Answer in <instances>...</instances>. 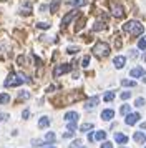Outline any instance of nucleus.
I'll return each mask as SVG.
<instances>
[{"instance_id": "1", "label": "nucleus", "mask_w": 146, "mask_h": 148, "mask_svg": "<svg viewBox=\"0 0 146 148\" xmlns=\"http://www.w3.org/2000/svg\"><path fill=\"white\" fill-rule=\"evenodd\" d=\"M22 83H30V78L25 77V75H22V73H10L8 77H7V80L3 82V85H5L7 88L18 87V85H22Z\"/></svg>"}, {"instance_id": "2", "label": "nucleus", "mask_w": 146, "mask_h": 148, "mask_svg": "<svg viewBox=\"0 0 146 148\" xmlns=\"http://www.w3.org/2000/svg\"><path fill=\"white\" fill-rule=\"evenodd\" d=\"M123 32L133 35V37H136V35H141L143 32H145V27L136 20H130V22H126L125 25H123Z\"/></svg>"}, {"instance_id": "3", "label": "nucleus", "mask_w": 146, "mask_h": 148, "mask_svg": "<svg viewBox=\"0 0 146 148\" xmlns=\"http://www.w3.org/2000/svg\"><path fill=\"white\" fill-rule=\"evenodd\" d=\"M91 52H93V55H96L98 58H105V57L110 55L111 48H110V45H108L106 42H96V43L93 45Z\"/></svg>"}, {"instance_id": "4", "label": "nucleus", "mask_w": 146, "mask_h": 148, "mask_svg": "<svg viewBox=\"0 0 146 148\" xmlns=\"http://www.w3.org/2000/svg\"><path fill=\"white\" fill-rule=\"evenodd\" d=\"M110 10H111L113 17H116V18H123L125 17V8L121 3H116V2H110Z\"/></svg>"}, {"instance_id": "5", "label": "nucleus", "mask_w": 146, "mask_h": 148, "mask_svg": "<svg viewBox=\"0 0 146 148\" xmlns=\"http://www.w3.org/2000/svg\"><path fill=\"white\" fill-rule=\"evenodd\" d=\"M70 70H72V65H68V63H61V65H58V67H55V70H53V77L58 78V77H61L63 73H68Z\"/></svg>"}, {"instance_id": "6", "label": "nucleus", "mask_w": 146, "mask_h": 148, "mask_svg": "<svg viewBox=\"0 0 146 148\" xmlns=\"http://www.w3.org/2000/svg\"><path fill=\"white\" fill-rule=\"evenodd\" d=\"M75 17H78V10H72V12H68V14H66L63 18H61V25H60V27H61V28H66V27H68V23H70V22H72Z\"/></svg>"}, {"instance_id": "7", "label": "nucleus", "mask_w": 146, "mask_h": 148, "mask_svg": "<svg viewBox=\"0 0 146 148\" xmlns=\"http://www.w3.org/2000/svg\"><path fill=\"white\" fill-rule=\"evenodd\" d=\"M139 118H141V115L139 113H126V118H125V123L126 125H134V123H138Z\"/></svg>"}, {"instance_id": "8", "label": "nucleus", "mask_w": 146, "mask_h": 148, "mask_svg": "<svg viewBox=\"0 0 146 148\" xmlns=\"http://www.w3.org/2000/svg\"><path fill=\"white\" fill-rule=\"evenodd\" d=\"M98 103H100V97L95 95V97H91V98H88V100L85 101V108H86V110H93Z\"/></svg>"}, {"instance_id": "9", "label": "nucleus", "mask_w": 146, "mask_h": 148, "mask_svg": "<svg viewBox=\"0 0 146 148\" xmlns=\"http://www.w3.org/2000/svg\"><path fill=\"white\" fill-rule=\"evenodd\" d=\"M130 75H131L133 78H141V77H145V68L143 67H134L130 70Z\"/></svg>"}, {"instance_id": "10", "label": "nucleus", "mask_w": 146, "mask_h": 148, "mask_svg": "<svg viewBox=\"0 0 146 148\" xmlns=\"http://www.w3.org/2000/svg\"><path fill=\"white\" fill-rule=\"evenodd\" d=\"M20 14L22 15H30L32 14V3H30L28 0H25V2L20 5Z\"/></svg>"}, {"instance_id": "11", "label": "nucleus", "mask_w": 146, "mask_h": 148, "mask_svg": "<svg viewBox=\"0 0 146 148\" xmlns=\"http://www.w3.org/2000/svg\"><path fill=\"white\" fill-rule=\"evenodd\" d=\"M125 63H126V58L123 57V55H118V57L113 58V65H115L116 68H123L125 67Z\"/></svg>"}, {"instance_id": "12", "label": "nucleus", "mask_w": 146, "mask_h": 148, "mask_svg": "<svg viewBox=\"0 0 146 148\" xmlns=\"http://www.w3.org/2000/svg\"><path fill=\"white\" fill-rule=\"evenodd\" d=\"M115 118V112H113L111 108H108V110H103L101 112V120H105V121H110Z\"/></svg>"}, {"instance_id": "13", "label": "nucleus", "mask_w": 146, "mask_h": 148, "mask_svg": "<svg viewBox=\"0 0 146 148\" xmlns=\"http://www.w3.org/2000/svg\"><path fill=\"white\" fill-rule=\"evenodd\" d=\"M106 28V23L103 20H96L93 23V32H101V30H105Z\"/></svg>"}, {"instance_id": "14", "label": "nucleus", "mask_w": 146, "mask_h": 148, "mask_svg": "<svg viewBox=\"0 0 146 148\" xmlns=\"http://www.w3.org/2000/svg\"><path fill=\"white\" fill-rule=\"evenodd\" d=\"M133 138H134V141H136V143H139V145H143V143H145V140H146V136L141 133V132H134Z\"/></svg>"}, {"instance_id": "15", "label": "nucleus", "mask_w": 146, "mask_h": 148, "mask_svg": "<svg viewBox=\"0 0 146 148\" xmlns=\"http://www.w3.org/2000/svg\"><path fill=\"white\" fill-rule=\"evenodd\" d=\"M115 140H116V143L125 145V143H128V136L123 135V133H115Z\"/></svg>"}, {"instance_id": "16", "label": "nucleus", "mask_w": 146, "mask_h": 148, "mask_svg": "<svg viewBox=\"0 0 146 148\" xmlns=\"http://www.w3.org/2000/svg\"><path fill=\"white\" fill-rule=\"evenodd\" d=\"M68 3H70V7H85L88 0H70Z\"/></svg>"}, {"instance_id": "17", "label": "nucleus", "mask_w": 146, "mask_h": 148, "mask_svg": "<svg viewBox=\"0 0 146 148\" xmlns=\"http://www.w3.org/2000/svg\"><path fill=\"white\" fill-rule=\"evenodd\" d=\"M65 121H78V113L76 112H68L65 115Z\"/></svg>"}, {"instance_id": "18", "label": "nucleus", "mask_w": 146, "mask_h": 148, "mask_svg": "<svg viewBox=\"0 0 146 148\" xmlns=\"http://www.w3.org/2000/svg\"><path fill=\"white\" fill-rule=\"evenodd\" d=\"M85 22H86V18H85V17H80V18H78V22H76V25H75V32H80L81 28L85 27Z\"/></svg>"}, {"instance_id": "19", "label": "nucleus", "mask_w": 146, "mask_h": 148, "mask_svg": "<svg viewBox=\"0 0 146 148\" xmlns=\"http://www.w3.org/2000/svg\"><path fill=\"white\" fill-rule=\"evenodd\" d=\"M48 125H50V118H48V116H42V118L38 120V127L40 128H46Z\"/></svg>"}, {"instance_id": "20", "label": "nucleus", "mask_w": 146, "mask_h": 148, "mask_svg": "<svg viewBox=\"0 0 146 148\" xmlns=\"http://www.w3.org/2000/svg\"><path fill=\"white\" fill-rule=\"evenodd\" d=\"M55 140H57V135L53 133V132H48L45 135V138H43V141H46V143H53Z\"/></svg>"}, {"instance_id": "21", "label": "nucleus", "mask_w": 146, "mask_h": 148, "mask_svg": "<svg viewBox=\"0 0 146 148\" xmlns=\"http://www.w3.org/2000/svg\"><path fill=\"white\" fill-rule=\"evenodd\" d=\"M60 3H61V0H52V5H50V14H55V12L58 10Z\"/></svg>"}, {"instance_id": "22", "label": "nucleus", "mask_w": 146, "mask_h": 148, "mask_svg": "<svg viewBox=\"0 0 146 148\" xmlns=\"http://www.w3.org/2000/svg\"><path fill=\"white\" fill-rule=\"evenodd\" d=\"M93 138H95V140H98V141H103L106 138V132L100 130V132H96V133L93 135Z\"/></svg>"}, {"instance_id": "23", "label": "nucleus", "mask_w": 146, "mask_h": 148, "mask_svg": "<svg viewBox=\"0 0 146 148\" xmlns=\"http://www.w3.org/2000/svg\"><path fill=\"white\" fill-rule=\"evenodd\" d=\"M113 98H115V92H106V93L103 95V100L105 101H111Z\"/></svg>"}, {"instance_id": "24", "label": "nucleus", "mask_w": 146, "mask_h": 148, "mask_svg": "<svg viewBox=\"0 0 146 148\" xmlns=\"http://www.w3.org/2000/svg\"><path fill=\"white\" fill-rule=\"evenodd\" d=\"M121 85H123V87H136V82H133V80H121Z\"/></svg>"}, {"instance_id": "25", "label": "nucleus", "mask_w": 146, "mask_h": 148, "mask_svg": "<svg viewBox=\"0 0 146 148\" xmlns=\"http://www.w3.org/2000/svg\"><path fill=\"white\" fill-rule=\"evenodd\" d=\"M81 132H88V130H93V123H83L81 127H80Z\"/></svg>"}, {"instance_id": "26", "label": "nucleus", "mask_w": 146, "mask_h": 148, "mask_svg": "<svg viewBox=\"0 0 146 148\" xmlns=\"http://www.w3.org/2000/svg\"><path fill=\"white\" fill-rule=\"evenodd\" d=\"M37 27L43 28V30H48V28H50V23H48V22H38V23H37Z\"/></svg>"}, {"instance_id": "27", "label": "nucleus", "mask_w": 146, "mask_h": 148, "mask_svg": "<svg viewBox=\"0 0 146 148\" xmlns=\"http://www.w3.org/2000/svg\"><path fill=\"white\" fill-rule=\"evenodd\" d=\"M10 101V97L7 93H0V103H8Z\"/></svg>"}, {"instance_id": "28", "label": "nucleus", "mask_w": 146, "mask_h": 148, "mask_svg": "<svg viewBox=\"0 0 146 148\" xmlns=\"http://www.w3.org/2000/svg\"><path fill=\"white\" fill-rule=\"evenodd\" d=\"M138 48L139 50H146V38H141L138 42Z\"/></svg>"}, {"instance_id": "29", "label": "nucleus", "mask_w": 146, "mask_h": 148, "mask_svg": "<svg viewBox=\"0 0 146 148\" xmlns=\"http://www.w3.org/2000/svg\"><path fill=\"white\" fill-rule=\"evenodd\" d=\"M119 113H121V115H126V113H130V105H123V107L119 108Z\"/></svg>"}, {"instance_id": "30", "label": "nucleus", "mask_w": 146, "mask_h": 148, "mask_svg": "<svg viewBox=\"0 0 146 148\" xmlns=\"http://www.w3.org/2000/svg\"><path fill=\"white\" fill-rule=\"evenodd\" d=\"M145 103H146L145 98H141V97H139V98H136V101H134V107H143Z\"/></svg>"}, {"instance_id": "31", "label": "nucleus", "mask_w": 146, "mask_h": 148, "mask_svg": "<svg viewBox=\"0 0 146 148\" xmlns=\"http://www.w3.org/2000/svg\"><path fill=\"white\" fill-rule=\"evenodd\" d=\"M66 52H68V53H72V55H75L76 52H80V47H68Z\"/></svg>"}, {"instance_id": "32", "label": "nucleus", "mask_w": 146, "mask_h": 148, "mask_svg": "<svg viewBox=\"0 0 146 148\" xmlns=\"http://www.w3.org/2000/svg\"><path fill=\"white\" fill-rule=\"evenodd\" d=\"M119 97H121V100H128V98L131 97V92H121Z\"/></svg>"}, {"instance_id": "33", "label": "nucleus", "mask_w": 146, "mask_h": 148, "mask_svg": "<svg viewBox=\"0 0 146 148\" xmlns=\"http://www.w3.org/2000/svg\"><path fill=\"white\" fill-rule=\"evenodd\" d=\"M66 123H68V130H72V132L76 130V121H66Z\"/></svg>"}, {"instance_id": "34", "label": "nucleus", "mask_w": 146, "mask_h": 148, "mask_svg": "<svg viewBox=\"0 0 146 148\" xmlns=\"http://www.w3.org/2000/svg\"><path fill=\"white\" fill-rule=\"evenodd\" d=\"M90 65V57H83V60H81V67H88Z\"/></svg>"}, {"instance_id": "35", "label": "nucleus", "mask_w": 146, "mask_h": 148, "mask_svg": "<svg viewBox=\"0 0 146 148\" xmlns=\"http://www.w3.org/2000/svg\"><path fill=\"white\" fill-rule=\"evenodd\" d=\"M17 62L22 63V65H25V63H27V57H25V55H20V57H17Z\"/></svg>"}, {"instance_id": "36", "label": "nucleus", "mask_w": 146, "mask_h": 148, "mask_svg": "<svg viewBox=\"0 0 146 148\" xmlns=\"http://www.w3.org/2000/svg\"><path fill=\"white\" fill-rule=\"evenodd\" d=\"M28 97H30V92H22L20 97H18V100H25V98H28Z\"/></svg>"}, {"instance_id": "37", "label": "nucleus", "mask_w": 146, "mask_h": 148, "mask_svg": "<svg viewBox=\"0 0 146 148\" xmlns=\"http://www.w3.org/2000/svg\"><path fill=\"white\" fill-rule=\"evenodd\" d=\"M28 116H30V110H28V108H25V110H23V113H22V118H23V120H27Z\"/></svg>"}, {"instance_id": "38", "label": "nucleus", "mask_w": 146, "mask_h": 148, "mask_svg": "<svg viewBox=\"0 0 146 148\" xmlns=\"http://www.w3.org/2000/svg\"><path fill=\"white\" fill-rule=\"evenodd\" d=\"M73 135H75V132H72V130H68L66 133H63V138H72Z\"/></svg>"}, {"instance_id": "39", "label": "nucleus", "mask_w": 146, "mask_h": 148, "mask_svg": "<svg viewBox=\"0 0 146 148\" xmlns=\"http://www.w3.org/2000/svg\"><path fill=\"white\" fill-rule=\"evenodd\" d=\"M78 147H81V141H80V140H75V141L72 143V148H78Z\"/></svg>"}, {"instance_id": "40", "label": "nucleus", "mask_w": 146, "mask_h": 148, "mask_svg": "<svg viewBox=\"0 0 146 148\" xmlns=\"http://www.w3.org/2000/svg\"><path fill=\"white\" fill-rule=\"evenodd\" d=\"M8 120V113H0V121H7Z\"/></svg>"}, {"instance_id": "41", "label": "nucleus", "mask_w": 146, "mask_h": 148, "mask_svg": "<svg viewBox=\"0 0 146 148\" xmlns=\"http://www.w3.org/2000/svg\"><path fill=\"white\" fill-rule=\"evenodd\" d=\"M101 148H113V145L110 143V141H103V145H101Z\"/></svg>"}, {"instance_id": "42", "label": "nucleus", "mask_w": 146, "mask_h": 148, "mask_svg": "<svg viewBox=\"0 0 146 148\" xmlns=\"http://www.w3.org/2000/svg\"><path fill=\"white\" fill-rule=\"evenodd\" d=\"M46 8H48V7H46V5H40V12H45Z\"/></svg>"}, {"instance_id": "43", "label": "nucleus", "mask_w": 146, "mask_h": 148, "mask_svg": "<svg viewBox=\"0 0 146 148\" xmlns=\"http://www.w3.org/2000/svg\"><path fill=\"white\" fill-rule=\"evenodd\" d=\"M95 138H93V133H88V141H93Z\"/></svg>"}, {"instance_id": "44", "label": "nucleus", "mask_w": 146, "mask_h": 148, "mask_svg": "<svg viewBox=\"0 0 146 148\" xmlns=\"http://www.w3.org/2000/svg\"><path fill=\"white\" fill-rule=\"evenodd\" d=\"M143 128L146 130V121H145V123H141V130H143Z\"/></svg>"}, {"instance_id": "45", "label": "nucleus", "mask_w": 146, "mask_h": 148, "mask_svg": "<svg viewBox=\"0 0 146 148\" xmlns=\"http://www.w3.org/2000/svg\"><path fill=\"white\" fill-rule=\"evenodd\" d=\"M45 148H55V147H45Z\"/></svg>"}, {"instance_id": "46", "label": "nucleus", "mask_w": 146, "mask_h": 148, "mask_svg": "<svg viewBox=\"0 0 146 148\" xmlns=\"http://www.w3.org/2000/svg\"><path fill=\"white\" fill-rule=\"evenodd\" d=\"M121 148H128V147H121Z\"/></svg>"}, {"instance_id": "47", "label": "nucleus", "mask_w": 146, "mask_h": 148, "mask_svg": "<svg viewBox=\"0 0 146 148\" xmlns=\"http://www.w3.org/2000/svg\"><path fill=\"white\" fill-rule=\"evenodd\" d=\"M78 148H83V147H78Z\"/></svg>"}, {"instance_id": "48", "label": "nucleus", "mask_w": 146, "mask_h": 148, "mask_svg": "<svg viewBox=\"0 0 146 148\" xmlns=\"http://www.w3.org/2000/svg\"><path fill=\"white\" fill-rule=\"evenodd\" d=\"M145 148H146V147H145Z\"/></svg>"}]
</instances>
